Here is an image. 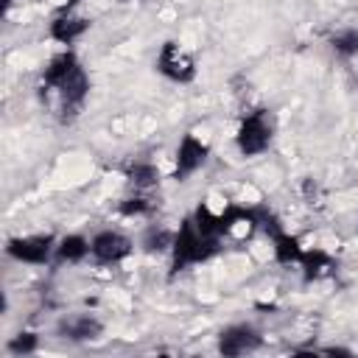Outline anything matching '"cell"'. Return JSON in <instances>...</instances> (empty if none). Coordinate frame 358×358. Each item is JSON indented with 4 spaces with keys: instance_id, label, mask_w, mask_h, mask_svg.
Instances as JSON below:
<instances>
[{
    "instance_id": "1",
    "label": "cell",
    "mask_w": 358,
    "mask_h": 358,
    "mask_svg": "<svg viewBox=\"0 0 358 358\" xmlns=\"http://www.w3.org/2000/svg\"><path fill=\"white\" fill-rule=\"evenodd\" d=\"M90 76L73 48L53 53L39 76V95L53 106L59 123H73L81 115L90 98Z\"/></svg>"
},
{
    "instance_id": "2",
    "label": "cell",
    "mask_w": 358,
    "mask_h": 358,
    "mask_svg": "<svg viewBox=\"0 0 358 358\" xmlns=\"http://www.w3.org/2000/svg\"><path fill=\"white\" fill-rule=\"evenodd\" d=\"M221 252V238H210L204 235L196 221L187 215L173 235V246H171V274L187 271L190 266H201L207 260H213Z\"/></svg>"
},
{
    "instance_id": "3",
    "label": "cell",
    "mask_w": 358,
    "mask_h": 358,
    "mask_svg": "<svg viewBox=\"0 0 358 358\" xmlns=\"http://www.w3.org/2000/svg\"><path fill=\"white\" fill-rule=\"evenodd\" d=\"M274 140V117L268 109H252L238 120L235 148L241 157H260L271 148Z\"/></svg>"
},
{
    "instance_id": "4",
    "label": "cell",
    "mask_w": 358,
    "mask_h": 358,
    "mask_svg": "<svg viewBox=\"0 0 358 358\" xmlns=\"http://www.w3.org/2000/svg\"><path fill=\"white\" fill-rule=\"evenodd\" d=\"M154 70L171 84H193L199 76L196 53L179 39H165L154 56Z\"/></svg>"
},
{
    "instance_id": "5",
    "label": "cell",
    "mask_w": 358,
    "mask_h": 358,
    "mask_svg": "<svg viewBox=\"0 0 358 358\" xmlns=\"http://www.w3.org/2000/svg\"><path fill=\"white\" fill-rule=\"evenodd\" d=\"M56 235L53 232H31V235H14L6 241V255L25 266H45L53 260L56 252Z\"/></svg>"
},
{
    "instance_id": "6",
    "label": "cell",
    "mask_w": 358,
    "mask_h": 358,
    "mask_svg": "<svg viewBox=\"0 0 358 358\" xmlns=\"http://www.w3.org/2000/svg\"><path fill=\"white\" fill-rule=\"evenodd\" d=\"M76 6H78V0H67L48 22V39H53L62 48H73L92 28V20L87 14H81Z\"/></svg>"
},
{
    "instance_id": "7",
    "label": "cell",
    "mask_w": 358,
    "mask_h": 358,
    "mask_svg": "<svg viewBox=\"0 0 358 358\" xmlns=\"http://www.w3.org/2000/svg\"><path fill=\"white\" fill-rule=\"evenodd\" d=\"M210 143L204 137H199L196 131H185L176 143V151H173V168H171V176L176 182H185L190 179L196 171L204 168V162L210 159Z\"/></svg>"
},
{
    "instance_id": "8",
    "label": "cell",
    "mask_w": 358,
    "mask_h": 358,
    "mask_svg": "<svg viewBox=\"0 0 358 358\" xmlns=\"http://www.w3.org/2000/svg\"><path fill=\"white\" fill-rule=\"evenodd\" d=\"M257 229H260V207L224 201V207L218 210V232H221V238L249 241Z\"/></svg>"
},
{
    "instance_id": "9",
    "label": "cell",
    "mask_w": 358,
    "mask_h": 358,
    "mask_svg": "<svg viewBox=\"0 0 358 358\" xmlns=\"http://www.w3.org/2000/svg\"><path fill=\"white\" fill-rule=\"evenodd\" d=\"M134 252V241L120 229H98L90 238V257L98 266H120Z\"/></svg>"
},
{
    "instance_id": "10",
    "label": "cell",
    "mask_w": 358,
    "mask_h": 358,
    "mask_svg": "<svg viewBox=\"0 0 358 358\" xmlns=\"http://www.w3.org/2000/svg\"><path fill=\"white\" fill-rule=\"evenodd\" d=\"M218 352L227 358H238V355H249L255 350L263 347V333L249 324V322H232L227 327H221L218 333Z\"/></svg>"
},
{
    "instance_id": "11",
    "label": "cell",
    "mask_w": 358,
    "mask_h": 358,
    "mask_svg": "<svg viewBox=\"0 0 358 358\" xmlns=\"http://www.w3.org/2000/svg\"><path fill=\"white\" fill-rule=\"evenodd\" d=\"M56 336L73 344H87L103 336V322L95 313H67L56 322Z\"/></svg>"
},
{
    "instance_id": "12",
    "label": "cell",
    "mask_w": 358,
    "mask_h": 358,
    "mask_svg": "<svg viewBox=\"0 0 358 358\" xmlns=\"http://www.w3.org/2000/svg\"><path fill=\"white\" fill-rule=\"evenodd\" d=\"M299 268H302L305 282H319V280H327V277L336 274V260H333L330 252H324L319 246H305Z\"/></svg>"
},
{
    "instance_id": "13",
    "label": "cell",
    "mask_w": 358,
    "mask_h": 358,
    "mask_svg": "<svg viewBox=\"0 0 358 358\" xmlns=\"http://www.w3.org/2000/svg\"><path fill=\"white\" fill-rule=\"evenodd\" d=\"M268 241H271V257L277 266H299L305 246L296 235H291L288 229H277L274 235H268Z\"/></svg>"
},
{
    "instance_id": "14",
    "label": "cell",
    "mask_w": 358,
    "mask_h": 358,
    "mask_svg": "<svg viewBox=\"0 0 358 358\" xmlns=\"http://www.w3.org/2000/svg\"><path fill=\"white\" fill-rule=\"evenodd\" d=\"M90 257V238L81 235V232H67L56 241V252H53V263H67V266H76L81 260Z\"/></svg>"
},
{
    "instance_id": "15",
    "label": "cell",
    "mask_w": 358,
    "mask_h": 358,
    "mask_svg": "<svg viewBox=\"0 0 358 358\" xmlns=\"http://www.w3.org/2000/svg\"><path fill=\"white\" fill-rule=\"evenodd\" d=\"M126 182H129L131 190L151 193L159 185V168L148 159H134V162L126 165Z\"/></svg>"
},
{
    "instance_id": "16",
    "label": "cell",
    "mask_w": 358,
    "mask_h": 358,
    "mask_svg": "<svg viewBox=\"0 0 358 358\" xmlns=\"http://www.w3.org/2000/svg\"><path fill=\"white\" fill-rule=\"evenodd\" d=\"M154 210H157L154 196L151 193H143V190H131L117 204V213L126 215V218H148V215H154Z\"/></svg>"
},
{
    "instance_id": "17",
    "label": "cell",
    "mask_w": 358,
    "mask_h": 358,
    "mask_svg": "<svg viewBox=\"0 0 358 358\" xmlns=\"http://www.w3.org/2000/svg\"><path fill=\"white\" fill-rule=\"evenodd\" d=\"M327 48L338 56V59H355L358 56V28L347 25V28H336L327 36Z\"/></svg>"
},
{
    "instance_id": "18",
    "label": "cell",
    "mask_w": 358,
    "mask_h": 358,
    "mask_svg": "<svg viewBox=\"0 0 358 358\" xmlns=\"http://www.w3.org/2000/svg\"><path fill=\"white\" fill-rule=\"evenodd\" d=\"M173 235H176V229H165V227H148L145 229V235H143V241H140V246L145 249V252H171V246H173Z\"/></svg>"
},
{
    "instance_id": "19",
    "label": "cell",
    "mask_w": 358,
    "mask_h": 358,
    "mask_svg": "<svg viewBox=\"0 0 358 358\" xmlns=\"http://www.w3.org/2000/svg\"><path fill=\"white\" fill-rule=\"evenodd\" d=\"M36 350H39V333H34V330H20L17 336H11L6 341V352L8 355H17V358L34 355Z\"/></svg>"
},
{
    "instance_id": "20",
    "label": "cell",
    "mask_w": 358,
    "mask_h": 358,
    "mask_svg": "<svg viewBox=\"0 0 358 358\" xmlns=\"http://www.w3.org/2000/svg\"><path fill=\"white\" fill-rule=\"evenodd\" d=\"M190 218L196 221V227H199L204 235H210V238H221V232H218V210H213L210 201H199Z\"/></svg>"
},
{
    "instance_id": "21",
    "label": "cell",
    "mask_w": 358,
    "mask_h": 358,
    "mask_svg": "<svg viewBox=\"0 0 358 358\" xmlns=\"http://www.w3.org/2000/svg\"><path fill=\"white\" fill-rule=\"evenodd\" d=\"M11 8V0H3V11H8Z\"/></svg>"
}]
</instances>
